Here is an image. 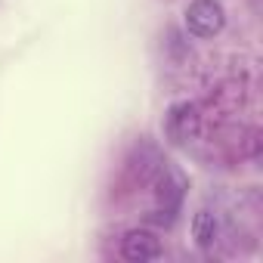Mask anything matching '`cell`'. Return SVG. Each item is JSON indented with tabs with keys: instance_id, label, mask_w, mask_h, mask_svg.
I'll list each match as a JSON object with an SVG mask.
<instances>
[{
	"instance_id": "cell-1",
	"label": "cell",
	"mask_w": 263,
	"mask_h": 263,
	"mask_svg": "<svg viewBox=\"0 0 263 263\" xmlns=\"http://www.w3.org/2000/svg\"><path fill=\"white\" fill-rule=\"evenodd\" d=\"M226 25V10L220 0H192L186 10V28L195 37H217Z\"/></svg>"
},
{
	"instance_id": "cell-2",
	"label": "cell",
	"mask_w": 263,
	"mask_h": 263,
	"mask_svg": "<svg viewBox=\"0 0 263 263\" xmlns=\"http://www.w3.org/2000/svg\"><path fill=\"white\" fill-rule=\"evenodd\" d=\"M164 130H167V137L174 143H189L198 137V130H201V111L195 102L183 99V102H174L164 115Z\"/></svg>"
},
{
	"instance_id": "cell-3",
	"label": "cell",
	"mask_w": 263,
	"mask_h": 263,
	"mask_svg": "<svg viewBox=\"0 0 263 263\" xmlns=\"http://www.w3.org/2000/svg\"><path fill=\"white\" fill-rule=\"evenodd\" d=\"M121 254H124V260L146 263V260L161 257V241H158V235L149 232V229H130V232L121 238Z\"/></svg>"
},
{
	"instance_id": "cell-4",
	"label": "cell",
	"mask_w": 263,
	"mask_h": 263,
	"mask_svg": "<svg viewBox=\"0 0 263 263\" xmlns=\"http://www.w3.org/2000/svg\"><path fill=\"white\" fill-rule=\"evenodd\" d=\"M217 235H220L217 217H214L211 211H198V214L192 217V238H195V245H198V248H214Z\"/></svg>"
}]
</instances>
